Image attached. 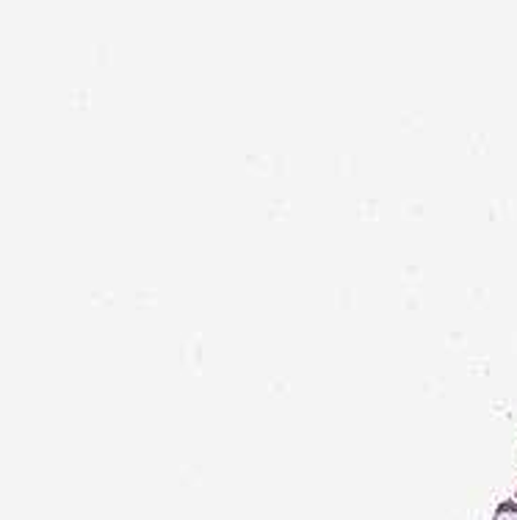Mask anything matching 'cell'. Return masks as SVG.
Here are the masks:
<instances>
[{"mask_svg":"<svg viewBox=\"0 0 517 520\" xmlns=\"http://www.w3.org/2000/svg\"><path fill=\"white\" fill-rule=\"evenodd\" d=\"M498 520H517V509H504V512L498 515Z\"/></svg>","mask_w":517,"mask_h":520,"instance_id":"obj_1","label":"cell"}]
</instances>
